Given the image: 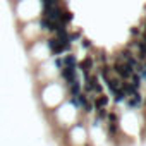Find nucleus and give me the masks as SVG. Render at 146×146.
I'll return each instance as SVG.
<instances>
[{
    "instance_id": "obj_11",
    "label": "nucleus",
    "mask_w": 146,
    "mask_h": 146,
    "mask_svg": "<svg viewBox=\"0 0 146 146\" xmlns=\"http://www.w3.org/2000/svg\"><path fill=\"white\" fill-rule=\"evenodd\" d=\"M72 19H74L72 12H70V11H64V12H62V16H60V21H58V23L65 26V24H67V23H70Z\"/></svg>"
},
{
    "instance_id": "obj_1",
    "label": "nucleus",
    "mask_w": 146,
    "mask_h": 146,
    "mask_svg": "<svg viewBox=\"0 0 146 146\" xmlns=\"http://www.w3.org/2000/svg\"><path fill=\"white\" fill-rule=\"evenodd\" d=\"M113 70L117 72V76H119V79H120V81L131 79V76L134 74V70H132L125 62H122L119 57H117V60H115V64H113Z\"/></svg>"
},
{
    "instance_id": "obj_4",
    "label": "nucleus",
    "mask_w": 146,
    "mask_h": 146,
    "mask_svg": "<svg viewBox=\"0 0 146 146\" xmlns=\"http://www.w3.org/2000/svg\"><path fill=\"white\" fill-rule=\"evenodd\" d=\"M105 84H107V88H108V91L112 93V95H115L119 90H120V84H122V81L119 79V78H105Z\"/></svg>"
},
{
    "instance_id": "obj_26",
    "label": "nucleus",
    "mask_w": 146,
    "mask_h": 146,
    "mask_svg": "<svg viewBox=\"0 0 146 146\" xmlns=\"http://www.w3.org/2000/svg\"><path fill=\"white\" fill-rule=\"evenodd\" d=\"M86 146H90V144H86Z\"/></svg>"
},
{
    "instance_id": "obj_10",
    "label": "nucleus",
    "mask_w": 146,
    "mask_h": 146,
    "mask_svg": "<svg viewBox=\"0 0 146 146\" xmlns=\"http://www.w3.org/2000/svg\"><path fill=\"white\" fill-rule=\"evenodd\" d=\"M69 93H70V96H78L81 93V83H79V79L69 83Z\"/></svg>"
},
{
    "instance_id": "obj_18",
    "label": "nucleus",
    "mask_w": 146,
    "mask_h": 146,
    "mask_svg": "<svg viewBox=\"0 0 146 146\" xmlns=\"http://www.w3.org/2000/svg\"><path fill=\"white\" fill-rule=\"evenodd\" d=\"M107 119H108V122H115V124H117V120H119L117 113H113V112H108V113H107Z\"/></svg>"
},
{
    "instance_id": "obj_16",
    "label": "nucleus",
    "mask_w": 146,
    "mask_h": 146,
    "mask_svg": "<svg viewBox=\"0 0 146 146\" xmlns=\"http://www.w3.org/2000/svg\"><path fill=\"white\" fill-rule=\"evenodd\" d=\"M46 45H48V48L53 52V50L57 48V45H58V40H57V38H50V40L46 41Z\"/></svg>"
},
{
    "instance_id": "obj_15",
    "label": "nucleus",
    "mask_w": 146,
    "mask_h": 146,
    "mask_svg": "<svg viewBox=\"0 0 146 146\" xmlns=\"http://www.w3.org/2000/svg\"><path fill=\"white\" fill-rule=\"evenodd\" d=\"M117 131H119L117 124H115V122H108V125H107V132H108L110 136H113V134H117Z\"/></svg>"
},
{
    "instance_id": "obj_23",
    "label": "nucleus",
    "mask_w": 146,
    "mask_h": 146,
    "mask_svg": "<svg viewBox=\"0 0 146 146\" xmlns=\"http://www.w3.org/2000/svg\"><path fill=\"white\" fill-rule=\"evenodd\" d=\"M70 103L74 105L76 108H79V103H78V98H76V96H70Z\"/></svg>"
},
{
    "instance_id": "obj_2",
    "label": "nucleus",
    "mask_w": 146,
    "mask_h": 146,
    "mask_svg": "<svg viewBox=\"0 0 146 146\" xmlns=\"http://www.w3.org/2000/svg\"><path fill=\"white\" fill-rule=\"evenodd\" d=\"M60 16H62V9L58 5L50 7V9H43V17L50 19L52 23H58L60 21Z\"/></svg>"
},
{
    "instance_id": "obj_20",
    "label": "nucleus",
    "mask_w": 146,
    "mask_h": 146,
    "mask_svg": "<svg viewBox=\"0 0 146 146\" xmlns=\"http://www.w3.org/2000/svg\"><path fill=\"white\" fill-rule=\"evenodd\" d=\"M83 110H84L86 113H90V112H93V110H95V108H93V103H91V102H88V103H86V105L83 107Z\"/></svg>"
},
{
    "instance_id": "obj_14",
    "label": "nucleus",
    "mask_w": 146,
    "mask_h": 146,
    "mask_svg": "<svg viewBox=\"0 0 146 146\" xmlns=\"http://www.w3.org/2000/svg\"><path fill=\"white\" fill-rule=\"evenodd\" d=\"M41 5H43V9H50V7L58 5V0H41Z\"/></svg>"
},
{
    "instance_id": "obj_7",
    "label": "nucleus",
    "mask_w": 146,
    "mask_h": 146,
    "mask_svg": "<svg viewBox=\"0 0 146 146\" xmlns=\"http://www.w3.org/2000/svg\"><path fill=\"white\" fill-rule=\"evenodd\" d=\"M78 67L83 70V74H90V70L93 69V58H91V57H86L83 62L78 64Z\"/></svg>"
},
{
    "instance_id": "obj_19",
    "label": "nucleus",
    "mask_w": 146,
    "mask_h": 146,
    "mask_svg": "<svg viewBox=\"0 0 146 146\" xmlns=\"http://www.w3.org/2000/svg\"><path fill=\"white\" fill-rule=\"evenodd\" d=\"M78 40H81V33H72V35H69V41L72 43V41H78Z\"/></svg>"
},
{
    "instance_id": "obj_5",
    "label": "nucleus",
    "mask_w": 146,
    "mask_h": 146,
    "mask_svg": "<svg viewBox=\"0 0 146 146\" xmlns=\"http://www.w3.org/2000/svg\"><path fill=\"white\" fill-rule=\"evenodd\" d=\"M60 74H62V78L67 83H72V81L78 79V76H76V67H62L60 69Z\"/></svg>"
},
{
    "instance_id": "obj_24",
    "label": "nucleus",
    "mask_w": 146,
    "mask_h": 146,
    "mask_svg": "<svg viewBox=\"0 0 146 146\" xmlns=\"http://www.w3.org/2000/svg\"><path fill=\"white\" fill-rule=\"evenodd\" d=\"M55 65H57L58 69H62V67H64V64H62V58H55Z\"/></svg>"
},
{
    "instance_id": "obj_12",
    "label": "nucleus",
    "mask_w": 146,
    "mask_h": 146,
    "mask_svg": "<svg viewBox=\"0 0 146 146\" xmlns=\"http://www.w3.org/2000/svg\"><path fill=\"white\" fill-rule=\"evenodd\" d=\"M131 84H132L134 88H137V90H139V88H141V84H143V78L134 72V74L131 76Z\"/></svg>"
},
{
    "instance_id": "obj_8",
    "label": "nucleus",
    "mask_w": 146,
    "mask_h": 146,
    "mask_svg": "<svg viewBox=\"0 0 146 146\" xmlns=\"http://www.w3.org/2000/svg\"><path fill=\"white\" fill-rule=\"evenodd\" d=\"M62 64H64V67H78V58H76V55L69 53L62 58Z\"/></svg>"
},
{
    "instance_id": "obj_9",
    "label": "nucleus",
    "mask_w": 146,
    "mask_h": 146,
    "mask_svg": "<svg viewBox=\"0 0 146 146\" xmlns=\"http://www.w3.org/2000/svg\"><path fill=\"white\" fill-rule=\"evenodd\" d=\"M57 24H58V23H52V21L46 19V17H43V19L40 21V26H41V29H45V31H55V29H57Z\"/></svg>"
},
{
    "instance_id": "obj_3",
    "label": "nucleus",
    "mask_w": 146,
    "mask_h": 146,
    "mask_svg": "<svg viewBox=\"0 0 146 146\" xmlns=\"http://www.w3.org/2000/svg\"><path fill=\"white\" fill-rule=\"evenodd\" d=\"M125 105H127V108H131V110L139 108V107L143 105V95L137 91L136 95H132V96H129V98L125 100Z\"/></svg>"
},
{
    "instance_id": "obj_6",
    "label": "nucleus",
    "mask_w": 146,
    "mask_h": 146,
    "mask_svg": "<svg viewBox=\"0 0 146 146\" xmlns=\"http://www.w3.org/2000/svg\"><path fill=\"white\" fill-rule=\"evenodd\" d=\"M108 105V96L107 95H98V96H95V100H93V108L96 110V108H105Z\"/></svg>"
},
{
    "instance_id": "obj_13",
    "label": "nucleus",
    "mask_w": 146,
    "mask_h": 146,
    "mask_svg": "<svg viewBox=\"0 0 146 146\" xmlns=\"http://www.w3.org/2000/svg\"><path fill=\"white\" fill-rule=\"evenodd\" d=\"M113 100H115V103H122V102L127 100V96H125V93H124L122 90H119V91L113 95Z\"/></svg>"
},
{
    "instance_id": "obj_17",
    "label": "nucleus",
    "mask_w": 146,
    "mask_h": 146,
    "mask_svg": "<svg viewBox=\"0 0 146 146\" xmlns=\"http://www.w3.org/2000/svg\"><path fill=\"white\" fill-rule=\"evenodd\" d=\"M107 113H108V112H107L105 108H96V117H98L96 120H102V119H105V117H107Z\"/></svg>"
},
{
    "instance_id": "obj_25",
    "label": "nucleus",
    "mask_w": 146,
    "mask_h": 146,
    "mask_svg": "<svg viewBox=\"0 0 146 146\" xmlns=\"http://www.w3.org/2000/svg\"><path fill=\"white\" fill-rule=\"evenodd\" d=\"M144 33H146V26H144Z\"/></svg>"
},
{
    "instance_id": "obj_22",
    "label": "nucleus",
    "mask_w": 146,
    "mask_h": 146,
    "mask_svg": "<svg viewBox=\"0 0 146 146\" xmlns=\"http://www.w3.org/2000/svg\"><path fill=\"white\" fill-rule=\"evenodd\" d=\"M131 35H132V36H139V35H141L139 28H131Z\"/></svg>"
},
{
    "instance_id": "obj_21",
    "label": "nucleus",
    "mask_w": 146,
    "mask_h": 146,
    "mask_svg": "<svg viewBox=\"0 0 146 146\" xmlns=\"http://www.w3.org/2000/svg\"><path fill=\"white\" fill-rule=\"evenodd\" d=\"M81 46H83V48H91V41L84 38V40H81Z\"/></svg>"
}]
</instances>
